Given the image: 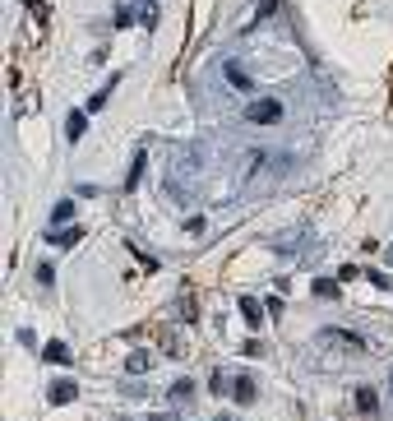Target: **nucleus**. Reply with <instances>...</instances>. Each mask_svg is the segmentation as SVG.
Wrapping results in <instances>:
<instances>
[{"label": "nucleus", "mask_w": 393, "mask_h": 421, "mask_svg": "<svg viewBox=\"0 0 393 421\" xmlns=\"http://www.w3.org/2000/svg\"><path fill=\"white\" fill-rule=\"evenodd\" d=\"M246 121L250 125H273V121H282V102L278 98H255L246 107Z\"/></svg>", "instance_id": "obj_1"}, {"label": "nucleus", "mask_w": 393, "mask_h": 421, "mask_svg": "<svg viewBox=\"0 0 393 421\" xmlns=\"http://www.w3.org/2000/svg\"><path fill=\"white\" fill-rule=\"evenodd\" d=\"M232 399L241 403V408H250V403L259 399V384L250 375H232Z\"/></svg>", "instance_id": "obj_2"}, {"label": "nucleus", "mask_w": 393, "mask_h": 421, "mask_svg": "<svg viewBox=\"0 0 393 421\" xmlns=\"http://www.w3.org/2000/svg\"><path fill=\"white\" fill-rule=\"evenodd\" d=\"M46 399L56 403V408H65V403H74V399H79V384H74V380H51Z\"/></svg>", "instance_id": "obj_3"}, {"label": "nucleus", "mask_w": 393, "mask_h": 421, "mask_svg": "<svg viewBox=\"0 0 393 421\" xmlns=\"http://www.w3.org/2000/svg\"><path fill=\"white\" fill-rule=\"evenodd\" d=\"M319 343H342L347 352H366V338H357V333H342V329H328V333H319Z\"/></svg>", "instance_id": "obj_4"}, {"label": "nucleus", "mask_w": 393, "mask_h": 421, "mask_svg": "<svg viewBox=\"0 0 393 421\" xmlns=\"http://www.w3.org/2000/svg\"><path fill=\"white\" fill-rule=\"evenodd\" d=\"M125 370H130V375H144V370H153V352H148V347H135V352L125 356Z\"/></svg>", "instance_id": "obj_5"}, {"label": "nucleus", "mask_w": 393, "mask_h": 421, "mask_svg": "<svg viewBox=\"0 0 393 421\" xmlns=\"http://www.w3.org/2000/svg\"><path fill=\"white\" fill-rule=\"evenodd\" d=\"M84 130H88V116H84V111H69V116H65V139H69V144H79Z\"/></svg>", "instance_id": "obj_6"}, {"label": "nucleus", "mask_w": 393, "mask_h": 421, "mask_svg": "<svg viewBox=\"0 0 393 421\" xmlns=\"http://www.w3.org/2000/svg\"><path fill=\"white\" fill-rule=\"evenodd\" d=\"M222 75H227V79H232V84H236V89H241V93H255V79H250V75H246V70L236 65V60H227V65H222Z\"/></svg>", "instance_id": "obj_7"}, {"label": "nucleus", "mask_w": 393, "mask_h": 421, "mask_svg": "<svg viewBox=\"0 0 393 421\" xmlns=\"http://www.w3.org/2000/svg\"><path fill=\"white\" fill-rule=\"evenodd\" d=\"M42 356L51 361V366H69V361H74V352H69V347L60 343V338H56V343H46V347H42Z\"/></svg>", "instance_id": "obj_8"}, {"label": "nucleus", "mask_w": 393, "mask_h": 421, "mask_svg": "<svg viewBox=\"0 0 393 421\" xmlns=\"http://www.w3.org/2000/svg\"><path fill=\"white\" fill-rule=\"evenodd\" d=\"M46 241H51V245H65V250H69V245L84 241V227H56V232L46 236Z\"/></svg>", "instance_id": "obj_9"}, {"label": "nucleus", "mask_w": 393, "mask_h": 421, "mask_svg": "<svg viewBox=\"0 0 393 421\" xmlns=\"http://www.w3.org/2000/svg\"><path fill=\"white\" fill-rule=\"evenodd\" d=\"M130 10H135V23H144V28H157V5H153V0H135Z\"/></svg>", "instance_id": "obj_10"}, {"label": "nucleus", "mask_w": 393, "mask_h": 421, "mask_svg": "<svg viewBox=\"0 0 393 421\" xmlns=\"http://www.w3.org/2000/svg\"><path fill=\"white\" fill-rule=\"evenodd\" d=\"M357 408L366 412V417H375V412H380V394H375V389H357Z\"/></svg>", "instance_id": "obj_11"}, {"label": "nucleus", "mask_w": 393, "mask_h": 421, "mask_svg": "<svg viewBox=\"0 0 393 421\" xmlns=\"http://www.w3.org/2000/svg\"><path fill=\"white\" fill-rule=\"evenodd\" d=\"M190 399H194V384H190V380H171V403L180 408V403H190Z\"/></svg>", "instance_id": "obj_12"}, {"label": "nucleus", "mask_w": 393, "mask_h": 421, "mask_svg": "<svg viewBox=\"0 0 393 421\" xmlns=\"http://www.w3.org/2000/svg\"><path fill=\"white\" fill-rule=\"evenodd\" d=\"M157 338H162V347H167L171 356H185V352H190V347L180 343V338H176V333H171V329H157Z\"/></svg>", "instance_id": "obj_13"}, {"label": "nucleus", "mask_w": 393, "mask_h": 421, "mask_svg": "<svg viewBox=\"0 0 393 421\" xmlns=\"http://www.w3.org/2000/svg\"><path fill=\"white\" fill-rule=\"evenodd\" d=\"M241 315H246V324H259V320H264V311H259L255 297H241Z\"/></svg>", "instance_id": "obj_14"}, {"label": "nucleus", "mask_w": 393, "mask_h": 421, "mask_svg": "<svg viewBox=\"0 0 393 421\" xmlns=\"http://www.w3.org/2000/svg\"><path fill=\"white\" fill-rule=\"evenodd\" d=\"M176 311H180V320H185V324H194V320H199V311H194V297H190V292H185V297L176 301Z\"/></svg>", "instance_id": "obj_15"}, {"label": "nucleus", "mask_w": 393, "mask_h": 421, "mask_svg": "<svg viewBox=\"0 0 393 421\" xmlns=\"http://www.w3.org/2000/svg\"><path fill=\"white\" fill-rule=\"evenodd\" d=\"M112 89H116V79H112V84H107V89H98V93H93L88 111H102V107H107V98H112Z\"/></svg>", "instance_id": "obj_16"}, {"label": "nucleus", "mask_w": 393, "mask_h": 421, "mask_svg": "<svg viewBox=\"0 0 393 421\" xmlns=\"http://www.w3.org/2000/svg\"><path fill=\"white\" fill-rule=\"evenodd\" d=\"M333 292H338L333 278H314V297H333Z\"/></svg>", "instance_id": "obj_17"}, {"label": "nucleus", "mask_w": 393, "mask_h": 421, "mask_svg": "<svg viewBox=\"0 0 393 421\" xmlns=\"http://www.w3.org/2000/svg\"><path fill=\"white\" fill-rule=\"evenodd\" d=\"M51 218H56V222L74 218V204H69V200H60V204H56V209H51Z\"/></svg>", "instance_id": "obj_18"}, {"label": "nucleus", "mask_w": 393, "mask_h": 421, "mask_svg": "<svg viewBox=\"0 0 393 421\" xmlns=\"http://www.w3.org/2000/svg\"><path fill=\"white\" fill-rule=\"evenodd\" d=\"M37 283H42V287H51V283H56V268H51V264H37Z\"/></svg>", "instance_id": "obj_19"}, {"label": "nucleus", "mask_w": 393, "mask_h": 421, "mask_svg": "<svg viewBox=\"0 0 393 421\" xmlns=\"http://www.w3.org/2000/svg\"><path fill=\"white\" fill-rule=\"evenodd\" d=\"M338 278H342V283H352V278H361V268H357V264H342V268H338Z\"/></svg>", "instance_id": "obj_20"}, {"label": "nucleus", "mask_w": 393, "mask_h": 421, "mask_svg": "<svg viewBox=\"0 0 393 421\" xmlns=\"http://www.w3.org/2000/svg\"><path fill=\"white\" fill-rule=\"evenodd\" d=\"M241 352H246V356H264V343H259V338H250V343L241 347Z\"/></svg>", "instance_id": "obj_21"}, {"label": "nucleus", "mask_w": 393, "mask_h": 421, "mask_svg": "<svg viewBox=\"0 0 393 421\" xmlns=\"http://www.w3.org/2000/svg\"><path fill=\"white\" fill-rule=\"evenodd\" d=\"M144 421H176L171 412H153V417H144Z\"/></svg>", "instance_id": "obj_22"}, {"label": "nucleus", "mask_w": 393, "mask_h": 421, "mask_svg": "<svg viewBox=\"0 0 393 421\" xmlns=\"http://www.w3.org/2000/svg\"><path fill=\"white\" fill-rule=\"evenodd\" d=\"M389 394H393V370H389Z\"/></svg>", "instance_id": "obj_23"}, {"label": "nucleus", "mask_w": 393, "mask_h": 421, "mask_svg": "<svg viewBox=\"0 0 393 421\" xmlns=\"http://www.w3.org/2000/svg\"><path fill=\"white\" fill-rule=\"evenodd\" d=\"M389 264H393V245H389Z\"/></svg>", "instance_id": "obj_24"}, {"label": "nucleus", "mask_w": 393, "mask_h": 421, "mask_svg": "<svg viewBox=\"0 0 393 421\" xmlns=\"http://www.w3.org/2000/svg\"><path fill=\"white\" fill-rule=\"evenodd\" d=\"M218 421H232V417H218Z\"/></svg>", "instance_id": "obj_25"}]
</instances>
